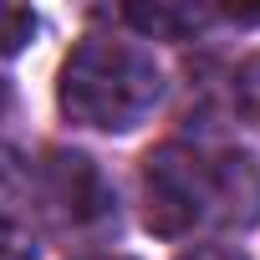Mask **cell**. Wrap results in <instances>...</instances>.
Masks as SVG:
<instances>
[{
  "mask_svg": "<svg viewBox=\"0 0 260 260\" xmlns=\"http://www.w3.org/2000/svg\"><path fill=\"white\" fill-rule=\"evenodd\" d=\"M143 219L153 235L245 230L260 219V169L245 153L164 143L143 158Z\"/></svg>",
  "mask_w": 260,
  "mask_h": 260,
  "instance_id": "1",
  "label": "cell"
},
{
  "mask_svg": "<svg viewBox=\"0 0 260 260\" xmlns=\"http://www.w3.org/2000/svg\"><path fill=\"white\" fill-rule=\"evenodd\" d=\"M164 97V72L158 61L133 46V41H107V36H87L72 46V56L61 61V82H56V102L72 122L82 127H102V133H127L138 127Z\"/></svg>",
  "mask_w": 260,
  "mask_h": 260,
  "instance_id": "2",
  "label": "cell"
},
{
  "mask_svg": "<svg viewBox=\"0 0 260 260\" xmlns=\"http://www.w3.org/2000/svg\"><path fill=\"white\" fill-rule=\"evenodd\" d=\"M41 194H46V209L72 224V230H87V224H102L112 219V199H107V184L102 174L92 169V158L82 153H51V164L41 169Z\"/></svg>",
  "mask_w": 260,
  "mask_h": 260,
  "instance_id": "3",
  "label": "cell"
},
{
  "mask_svg": "<svg viewBox=\"0 0 260 260\" xmlns=\"http://www.w3.org/2000/svg\"><path fill=\"white\" fill-rule=\"evenodd\" d=\"M122 21L138 26L143 36H169V41H179V36H189V31L204 26V11H194V6H127Z\"/></svg>",
  "mask_w": 260,
  "mask_h": 260,
  "instance_id": "4",
  "label": "cell"
},
{
  "mask_svg": "<svg viewBox=\"0 0 260 260\" xmlns=\"http://www.w3.org/2000/svg\"><path fill=\"white\" fill-rule=\"evenodd\" d=\"M36 36V16L26 6H0V56H16Z\"/></svg>",
  "mask_w": 260,
  "mask_h": 260,
  "instance_id": "5",
  "label": "cell"
},
{
  "mask_svg": "<svg viewBox=\"0 0 260 260\" xmlns=\"http://www.w3.org/2000/svg\"><path fill=\"white\" fill-rule=\"evenodd\" d=\"M26 189H31V174L6 153V148H0V214H6V209H16L21 199H26Z\"/></svg>",
  "mask_w": 260,
  "mask_h": 260,
  "instance_id": "6",
  "label": "cell"
},
{
  "mask_svg": "<svg viewBox=\"0 0 260 260\" xmlns=\"http://www.w3.org/2000/svg\"><path fill=\"white\" fill-rule=\"evenodd\" d=\"M0 260H36V245L26 235H16V230L0 224Z\"/></svg>",
  "mask_w": 260,
  "mask_h": 260,
  "instance_id": "7",
  "label": "cell"
},
{
  "mask_svg": "<svg viewBox=\"0 0 260 260\" xmlns=\"http://www.w3.org/2000/svg\"><path fill=\"white\" fill-rule=\"evenodd\" d=\"M179 260H245V250H235V245H194Z\"/></svg>",
  "mask_w": 260,
  "mask_h": 260,
  "instance_id": "8",
  "label": "cell"
},
{
  "mask_svg": "<svg viewBox=\"0 0 260 260\" xmlns=\"http://www.w3.org/2000/svg\"><path fill=\"white\" fill-rule=\"evenodd\" d=\"M6 107H11V87H6V82H0V112H6Z\"/></svg>",
  "mask_w": 260,
  "mask_h": 260,
  "instance_id": "9",
  "label": "cell"
},
{
  "mask_svg": "<svg viewBox=\"0 0 260 260\" xmlns=\"http://www.w3.org/2000/svg\"><path fill=\"white\" fill-rule=\"evenodd\" d=\"M102 260H107V255H102Z\"/></svg>",
  "mask_w": 260,
  "mask_h": 260,
  "instance_id": "10",
  "label": "cell"
}]
</instances>
